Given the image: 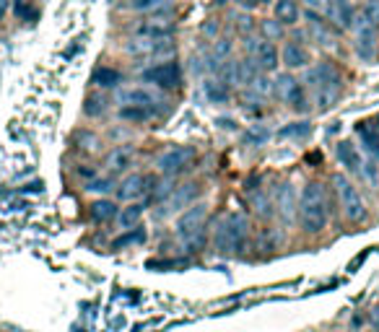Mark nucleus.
<instances>
[{
  "mask_svg": "<svg viewBox=\"0 0 379 332\" xmlns=\"http://www.w3.org/2000/svg\"><path fill=\"white\" fill-rule=\"evenodd\" d=\"M299 221L307 234H320L330 221V203L325 185L320 182H307L299 198Z\"/></svg>",
  "mask_w": 379,
  "mask_h": 332,
  "instance_id": "f257e3e1",
  "label": "nucleus"
},
{
  "mask_svg": "<svg viewBox=\"0 0 379 332\" xmlns=\"http://www.w3.org/2000/svg\"><path fill=\"white\" fill-rule=\"evenodd\" d=\"M247 242H249V221L245 213H226L221 221L216 223L213 247L218 255H239V252H245Z\"/></svg>",
  "mask_w": 379,
  "mask_h": 332,
  "instance_id": "f03ea898",
  "label": "nucleus"
},
{
  "mask_svg": "<svg viewBox=\"0 0 379 332\" xmlns=\"http://www.w3.org/2000/svg\"><path fill=\"white\" fill-rule=\"evenodd\" d=\"M307 83H309V91H312L314 104H317L320 112L330 110L335 101L340 99V94H343V78H340V70L333 63L314 65L307 73Z\"/></svg>",
  "mask_w": 379,
  "mask_h": 332,
  "instance_id": "7ed1b4c3",
  "label": "nucleus"
},
{
  "mask_svg": "<svg viewBox=\"0 0 379 332\" xmlns=\"http://www.w3.org/2000/svg\"><path fill=\"white\" fill-rule=\"evenodd\" d=\"M174 229H177L179 242L185 244L187 252H201L208 242V208L198 203L195 208L182 211Z\"/></svg>",
  "mask_w": 379,
  "mask_h": 332,
  "instance_id": "20e7f679",
  "label": "nucleus"
},
{
  "mask_svg": "<svg viewBox=\"0 0 379 332\" xmlns=\"http://www.w3.org/2000/svg\"><path fill=\"white\" fill-rule=\"evenodd\" d=\"M333 187H335V198H338V205L351 223H361L367 218V205H364V198L361 192L354 187V182L343 174H335L333 177Z\"/></svg>",
  "mask_w": 379,
  "mask_h": 332,
  "instance_id": "39448f33",
  "label": "nucleus"
},
{
  "mask_svg": "<svg viewBox=\"0 0 379 332\" xmlns=\"http://www.w3.org/2000/svg\"><path fill=\"white\" fill-rule=\"evenodd\" d=\"M273 94H276L283 104H289L294 112H301V114H304V112L309 110L307 91H304V86H301L291 73H280V76L273 81Z\"/></svg>",
  "mask_w": 379,
  "mask_h": 332,
  "instance_id": "423d86ee",
  "label": "nucleus"
},
{
  "mask_svg": "<svg viewBox=\"0 0 379 332\" xmlns=\"http://www.w3.org/2000/svg\"><path fill=\"white\" fill-rule=\"evenodd\" d=\"M195 158H198V151L192 145H174V148H169V151L158 156L156 169L167 177H174L179 172H185Z\"/></svg>",
  "mask_w": 379,
  "mask_h": 332,
  "instance_id": "0eeeda50",
  "label": "nucleus"
},
{
  "mask_svg": "<svg viewBox=\"0 0 379 332\" xmlns=\"http://www.w3.org/2000/svg\"><path fill=\"white\" fill-rule=\"evenodd\" d=\"M127 52L138 57H169L177 52V47L169 37H138L130 39Z\"/></svg>",
  "mask_w": 379,
  "mask_h": 332,
  "instance_id": "6e6552de",
  "label": "nucleus"
},
{
  "mask_svg": "<svg viewBox=\"0 0 379 332\" xmlns=\"http://www.w3.org/2000/svg\"><path fill=\"white\" fill-rule=\"evenodd\" d=\"M145 83H154L158 89H177L182 83V68L177 60H167V63H156V65L145 68L143 70Z\"/></svg>",
  "mask_w": 379,
  "mask_h": 332,
  "instance_id": "1a4fd4ad",
  "label": "nucleus"
},
{
  "mask_svg": "<svg viewBox=\"0 0 379 332\" xmlns=\"http://www.w3.org/2000/svg\"><path fill=\"white\" fill-rule=\"evenodd\" d=\"M201 195V185L195 182H187V185H179L169 192V198L164 200L161 205V216H174V213H182L185 208H190L195 200Z\"/></svg>",
  "mask_w": 379,
  "mask_h": 332,
  "instance_id": "9d476101",
  "label": "nucleus"
},
{
  "mask_svg": "<svg viewBox=\"0 0 379 332\" xmlns=\"http://www.w3.org/2000/svg\"><path fill=\"white\" fill-rule=\"evenodd\" d=\"M154 185H156V179L148 177V174H130V177H125L123 182H120V187H117V198L127 200V203H135V200L145 198Z\"/></svg>",
  "mask_w": 379,
  "mask_h": 332,
  "instance_id": "9b49d317",
  "label": "nucleus"
},
{
  "mask_svg": "<svg viewBox=\"0 0 379 332\" xmlns=\"http://www.w3.org/2000/svg\"><path fill=\"white\" fill-rule=\"evenodd\" d=\"M252 60H255V65L260 73H273V70H278V47L268 42V39H260L252 50Z\"/></svg>",
  "mask_w": 379,
  "mask_h": 332,
  "instance_id": "f8f14e48",
  "label": "nucleus"
},
{
  "mask_svg": "<svg viewBox=\"0 0 379 332\" xmlns=\"http://www.w3.org/2000/svg\"><path fill=\"white\" fill-rule=\"evenodd\" d=\"M135 161V148L133 145H117L112 148V154L104 158V166L110 174H125Z\"/></svg>",
  "mask_w": 379,
  "mask_h": 332,
  "instance_id": "ddd939ff",
  "label": "nucleus"
},
{
  "mask_svg": "<svg viewBox=\"0 0 379 332\" xmlns=\"http://www.w3.org/2000/svg\"><path fill=\"white\" fill-rule=\"evenodd\" d=\"M327 16L340 29H351L356 21V11H354L351 0H327Z\"/></svg>",
  "mask_w": 379,
  "mask_h": 332,
  "instance_id": "4468645a",
  "label": "nucleus"
},
{
  "mask_svg": "<svg viewBox=\"0 0 379 332\" xmlns=\"http://www.w3.org/2000/svg\"><path fill=\"white\" fill-rule=\"evenodd\" d=\"M280 63L289 68V70H296V68L309 65V63H312V55H309V50L301 45L299 39H291V42H286V47H283Z\"/></svg>",
  "mask_w": 379,
  "mask_h": 332,
  "instance_id": "2eb2a0df",
  "label": "nucleus"
},
{
  "mask_svg": "<svg viewBox=\"0 0 379 332\" xmlns=\"http://www.w3.org/2000/svg\"><path fill=\"white\" fill-rule=\"evenodd\" d=\"M174 29H177V23H174L172 16H167V13H156L154 19H148V21L141 23L138 34H141V37H172Z\"/></svg>",
  "mask_w": 379,
  "mask_h": 332,
  "instance_id": "dca6fc26",
  "label": "nucleus"
},
{
  "mask_svg": "<svg viewBox=\"0 0 379 332\" xmlns=\"http://www.w3.org/2000/svg\"><path fill=\"white\" fill-rule=\"evenodd\" d=\"M307 19H309V37H312L314 42L320 47H333L335 45V29L330 26L327 21H322L317 11H309L307 13Z\"/></svg>",
  "mask_w": 379,
  "mask_h": 332,
  "instance_id": "f3484780",
  "label": "nucleus"
},
{
  "mask_svg": "<svg viewBox=\"0 0 379 332\" xmlns=\"http://www.w3.org/2000/svg\"><path fill=\"white\" fill-rule=\"evenodd\" d=\"M120 104H133V107H151V110H156L158 107V99H156V94H151L148 89H127L123 91L120 96Z\"/></svg>",
  "mask_w": 379,
  "mask_h": 332,
  "instance_id": "a211bd4d",
  "label": "nucleus"
},
{
  "mask_svg": "<svg viewBox=\"0 0 379 332\" xmlns=\"http://www.w3.org/2000/svg\"><path fill=\"white\" fill-rule=\"evenodd\" d=\"M356 55L361 60H371V57L377 55V29H358L356 34Z\"/></svg>",
  "mask_w": 379,
  "mask_h": 332,
  "instance_id": "6ab92c4d",
  "label": "nucleus"
},
{
  "mask_svg": "<svg viewBox=\"0 0 379 332\" xmlns=\"http://www.w3.org/2000/svg\"><path fill=\"white\" fill-rule=\"evenodd\" d=\"M335 156H338L340 166H346L348 172H361V154L351 141H340L335 145Z\"/></svg>",
  "mask_w": 379,
  "mask_h": 332,
  "instance_id": "aec40b11",
  "label": "nucleus"
},
{
  "mask_svg": "<svg viewBox=\"0 0 379 332\" xmlns=\"http://www.w3.org/2000/svg\"><path fill=\"white\" fill-rule=\"evenodd\" d=\"M273 16H276V21H280L283 26H294V23H299V3L296 0H276V6H273Z\"/></svg>",
  "mask_w": 379,
  "mask_h": 332,
  "instance_id": "412c9836",
  "label": "nucleus"
},
{
  "mask_svg": "<svg viewBox=\"0 0 379 332\" xmlns=\"http://www.w3.org/2000/svg\"><path fill=\"white\" fill-rule=\"evenodd\" d=\"M91 83L99 86V89H117L123 83V73L114 70V68H96L91 73Z\"/></svg>",
  "mask_w": 379,
  "mask_h": 332,
  "instance_id": "4be33fe9",
  "label": "nucleus"
},
{
  "mask_svg": "<svg viewBox=\"0 0 379 332\" xmlns=\"http://www.w3.org/2000/svg\"><path fill=\"white\" fill-rule=\"evenodd\" d=\"M89 216H91V221L107 223V221H112V218L117 216V205H114L112 200H96V203H91Z\"/></svg>",
  "mask_w": 379,
  "mask_h": 332,
  "instance_id": "5701e85b",
  "label": "nucleus"
},
{
  "mask_svg": "<svg viewBox=\"0 0 379 332\" xmlns=\"http://www.w3.org/2000/svg\"><path fill=\"white\" fill-rule=\"evenodd\" d=\"M203 91H205L208 101H213V104H223V101H229V96H232L229 83H226V81H221V78H218V81H205Z\"/></svg>",
  "mask_w": 379,
  "mask_h": 332,
  "instance_id": "b1692460",
  "label": "nucleus"
},
{
  "mask_svg": "<svg viewBox=\"0 0 379 332\" xmlns=\"http://www.w3.org/2000/svg\"><path fill=\"white\" fill-rule=\"evenodd\" d=\"M377 29L379 26V0H367L361 8V19H358V29Z\"/></svg>",
  "mask_w": 379,
  "mask_h": 332,
  "instance_id": "393cba45",
  "label": "nucleus"
},
{
  "mask_svg": "<svg viewBox=\"0 0 379 332\" xmlns=\"http://www.w3.org/2000/svg\"><path fill=\"white\" fill-rule=\"evenodd\" d=\"M156 114V110H151V107H133V104H125L120 107V117L125 122H145L151 120Z\"/></svg>",
  "mask_w": 379,
  "mask_h": 332,
  "instance_id": "a878e982",
  "label": "nucleus"
},
{
  "mask_svg": "<svg viewBox=\"0 0 379 332\" xmlns=\"http://www.w3.org/2000/svg\"><path fill=\"white\" fill-rule=\"evenodd\" d=\"M141 216H143V205L135 200L127 208H123V213H120L117 218H120V226H123V229H130V226H135V223L141 221Z\"/></svg>",
  "mask_w": 379,
  "mask_h": 332,
  "instance_id": "bb28decb",
  "label": "nucleus"
},
{
  "mask_svg": "<svg viewBox=\"0 0 379 332\" xmlns=\"http://www.w3.org/2000/svg\"><path fill=\"white\" fill-rule=\"evenodd\" d=\"M13 11H16V16H19L21 21H37V19H39V11L34 8L29 0H16V3H13Z\"/></svg>",
  "mask_w": 379,
  "mask_h": 332,
  "instance_id": "cd10ccee",
  "label": "nucleus"
},
{
  "mask_svg": "<svg viewBox=\"0 0 379 332\" xmlns=\"http://www.w3.org/2000/svg\"><path fill=\"white\" fill-rule=\"evenodd\" d=\"M104 110H107V101H104V96H96V94H91V96H86L83 112H86L89 117H99V114H101Z\"/></svg>",
  "mask_w": 379,
  "mask_h": 332,
  "instance_id": "c85d7f7f",
  "label": "nucleus"
},
{
  "mask_svg": "<svg viewBox=\"0 0 379 332\" xmlns=\"http://www.w3.org/2000/svg\"><path fill=\"white\" fill-rule=\"evenodd\" d=\"M270 138V130L263 127V125H255L249 133L245 135V145H263Z\"/></svg>",
  "mask_w": 379,
  "mask_h": 332,
  "instance_id": "c756f323",
  "label": "nucleus"
},
{
  "mask_svg": "<svg viewBox=\"0 0 379 332\" xmlns=\"http://www.w3.org/2000/svg\"><path fill=\"white\" fill-rule=\"evenodd\" d=\"M249 86H252V91H255L257 96H268V94H273V81H268L265 73H257Z\"/></svg>",
  "mask_w": 379,
  "mask_h": 332,
  "instance_id": "7c9ffc66",
  "label": "nucleus"
},
{
  "mask_svg": "<svg viewBox=\"0 0 379 332\" xmlns=\"http://www.w3.org/2000/svg\"><path fill=\"white\" fill-rule=\"evenodd\" d=\"M145 239V231L143 229H135V231H127L125 236H120V239H114V249H123V247H127V244H141Z\"/></svg>",
  "mask_w": 379,
  "mask_h": 332,
  "instance_id": "2f4dec72",
  "label": "nucleus"
},
{
  "mask_svg": "<svg viewBox=\"0 0 379 332\" xmlns=\"http://www.w3.org/2000/svg\"><path fill=\"white\" fill-rule=\"evenodd\" d=\"M312 133V127H309V122H291L289 127H283L280 130V138H289V135H296V138H304V135Z\"/></svg>",
  "mask_w": 379,
  "mask_h": 332,
  "instance_id": "473e14b6",
  "label": "nucleus"
},
{
  "mask_svg": "<svg viewBox=\"0 0 379 332\" xmlns=\"http://www.w3.org/2000/svg\"><path fill=\"white\" fill-rule=\"evenodd\" d=\"M263 32H265V37L270 39H280L283 37V23L276 21V19H268V21H263Z\"/></svg>",
  "mask_w": 379,
  "mask_h": 332,
  "instance_id": "72a5a7b5",
  "label": "nucleus"
},
{
  "mask_svg": "<svg viewBox=\"0 0 379 332\" xmlns=\"http://www.w3.org/2000/svg\"><path fill=\"white\" fill-rule=\"evenodd\" d=\"M112 187H114V182H112V179H91L89 185H86L89 192H110Z\"/></svg>",
  "mask_w": 379,
  "mask_h": 332,
  "instance_id": "f704fd0d",
  "label": "nucleus"
},
{
  "mask_svg": "<svg viewBox=\"0 0 379 332\" xmlns=\"http://www.w3.org/2000/svg\"><path fill=\"white\" fill-rule=\"evenodd\" d=\"M361 172H364V177L371 182V185H377V177H379V166L374 161H364L361 164Z\"/></svg>",
  "mask_w": 379,
  "mask_h": 332,
  "instance_id": "c9c22d12",
  "label": "nucleus"
},
{
  "mask_svg": "<svg viewBox=\"0 0 379 332\" xmlns=\"http://www.w3.org/2000/svg\"><path fill=\"white\" fill-rule=\"evenodd\" d=\"M164 0H133L135 11H156Z\"/></svg>",
  "mask_w": 379,
  "mask_h": 332,
  "instance_id": "e433bc0d",
  "label": "nucleus"
},
{
  "mask_svg": "<svg viewBox=\"0 0 379 332\" xmlns=\"http://www.w3.org/2000/svg\"><path fill=\"white\" fill-rule=\"evenodd\" d=\"M291 203H294V200H291V189H289V187H283V198L278 200L280 213H289V211H291Z\"/></svg>",
  "mask_w": 379,
  "mask_h": 332,
  "instance_id": "4c0bfd02",
  "label": "nucleus"
},
{
  "mask_svg": "<svg viewBox=\"0 0 379 332\" xmlns=\"http://www.w3.org/2000/svg\"><path fill=\"white\" fill-rule=\"evenodd\" d=\"M307 6H309V11H322L327 8V0H304Z\"/></svg>",
  "mask_w": 379,
  "mask_h": 332,
  "instance_id": "58836bf2",
  "label": "nucleus"
},
{
  "mask_svg": "<svg viewBox=\"0 0 379 332\" xmlns=\"http://www.w3.org/2000/svg\"><path fill=\"white\" fill-rule=\"evenodd\" d=\"M236 3H239L242 8L249 11V8H257V6H263V3H268V0H236Z\"/></svg>",
  "mask_w": 379,
  "mask_h": 332,
  "instance_id": "ea45409f",
  "label": "nucleus"
},
{
  "mask_svg": "<svg viewBox=\"0 0 379 332\" xmlns=\"http://www.w3.org/2000/svg\"><path fill=\"white\" fill-rule=\"evenodd\" d=\"M13 0H0V19L6 16V11H8V6H11Z\"/></svg>",
  "mask_w": 379,
  "mask_h": 332,
  "instance_id": "a19ab883",
  "label": "nucleus"
},
{
  "mask_svg": "<svg viewBox=\"0 0 379 332\" xmlns=\"http://www.w3.org/2000/svg\"><path fill=\"white\" fill-rule=\"evenodd\" d=\"M374 327H379V309H374Z\"/></svg>",
  "mask_w": 379,
  "mask_h": 332,
  "instance_id": "79ce46f5",
  "label": "nucleus"
}]
</instances>
